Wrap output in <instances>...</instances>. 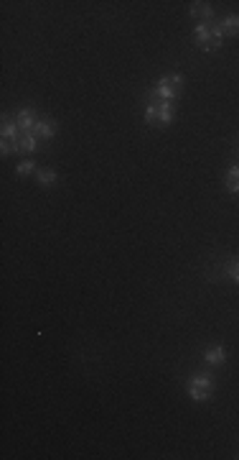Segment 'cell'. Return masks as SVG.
<instances>
[{
  "label": "cell",
  "mask_w": 239,
  "mask_h": 460,
  "mask_svg": "<svg viewBox=\"0 0 239 460\" xmlns=\"http://www.w3.org/2000/svg\"><path fill=\"white\" fill-rule=\"evenodd\" d=\"M191 13L196 15V18H198V15H201V18H211L214 10H211L209 3H193V5H191Z\"/></svg>",
  "instance_id": "obj_11"
},
{
  "label": "cell",
  "mask_w": 239,
  "mask_h": 460,
  "mask_svg": "<svg viewBox=\"0 0 239 460\" xmlns=\"http://www.w3.org/2000/svg\"><path fill=\"white\" fill-rule=\"evenodd\" d=\"M227 189L229 192H239V166H232L227 174Z\"/></svg>",
  "instance_id": "obj_9"
},
{
  "label": "cell",
  "mask_w": 239,
  "mask_h": 460,
  "mask_svg": "<svg viewBox=\"0 0 239 460\" xmlns=\"http://www.w3.org/2000/svg\"><path fill=\"white\" fill-rule=\"evenodd\" d=\"M181 84H183V77H181V75L163 77V79L158 82V87H155V92H158L160 97H165V100H173V97L178 95V90H181Z\"/></svg>",
  "instance_id": "obj_2"
},
{
  "label": "cell",
  "mask_w": 239,
  "mask_h": 460,
  "mask_svg": "<svg viewBox=\"0 0 239 460\" xmlns=\"http://www.w3.org/2000/svg\"><path fill=\"white\" fill-rule=\"evenodd\" d=\"M10 149H13V146H10V138H3V146H0V151H3V156H5V153H10Z\"/></svg>",
  "instance_id": "obj_18"
},
{
  "label": "cell",
  "mask_w": 239,
  "mask_h": 460,
  "mask_svg": "<svg viewBox=\"0 0 239 460\" xmlns=\"http://www.w3.org/2000/svg\"><path fill=\"white\" fill-rule=\"evenodd\" d=\"M222 36H224V33H222V28H216V31L211 33V39L204 44V51H216L219 46H222Z\"/></svg>",
  "instance_id": "obj_10"
},
{
  "label": "cell",
  "mask_w": 239,
  "mask_h": 460,
  "mask_svg": "<svg viewBox=\"0 0 239 460\" xmlns=\"http://www.w3.org/2000/svg\"><path fill=\"white\" fill-rule=\"evenodd\" d=\"M15 133H18V123L5 120L3 123V138H15Z\"/></svg>",
  "instance_id": "obj_16"
},
{
  "label": "cell",
  "mask_w": 239,
  "mask_h": 460,
  "mask_svg": "<svg viewBox=\"0 0 239 460\" xmlns=\"http://www.w3.org/2000/svg\"><path fill=\"white\" fill-rule=\"evenodd\" d=\"M204 358L211 363V366H219V363H224V348L222 345H209L206 348V353H204Z\"/></svg>",
  "instance_id": "obj_3"
},
{
  "label": "cell",
  "mask_w": 239,
  "mask_h": 460,
  "mask_svg": "<svg viewBox=\"0 0 239 460\" xmlns=\"http://www.w3.org/2000/svg\"><path fill=\"white\" fill-rule=\"evenodd\" d=\"M33 169H36L33 161H23V164H18V174H21V176H28Z\"/></svg>",
  "instance_id": "obj_17"
},
{
  "label": "cell",
  "mask_w": 239,
  "mask_h": 460,
  "mask_svg": "<svg viewBox=\"0 0 239 460\" xmlns=\"http://www.w3.org/2000/svg\"><path fill=\"white\" fill-rule=\"evenodd\" d=\"M36 136H41V138H51V136H56V123H51V120H36Z\"/></svg>",
  "instance_id": "obj_4"
},
{
  "label": "cell",
  "mask_w": 239,
  "mask_h": 460,
  "mask_svg": "<svg viewBox=\"0 0 239 460\" xmlns=\"http://www.w3.org/2000/svg\"><path fill=\"white\" fill-rule=\"evenodd\" d=\"M211 391H214V379H211L209 374H198V376H193V379L189 381V396H191L193 401L209 399Z\"/></svg>",
  "instance_id": "obj_1"
},
{
  "label": "cell",
  "mask_w": 239,
  "mask_h": 460,
  "mask_svg": "<svg viewBox=\"0 0 239 460\" xmlns=\"http://www.w3.org/2000/svg\"><path fill=\"white\" fill-rule=\"evenodd\" d=\"M171 120H173V105L160 102V123H171Z\"/></svg>",
  "instance_id": "obj_14"
},
{
  "label": "cell",
  "mask_w": 239,
  "mask_h": 460,
  "mask_svg": "<svg viewBox=\"0 0 239 460\" xmlns=\"http://www.w3.org/2000/svg\"><path fill=\"white\" fill-rule=\"evenodd\" d=\"M219 28H222V33H227V36H237L239 33V15H227L224 23Z\"/></svg>",
  "instance_id": "obj_6"
},
{
  "label": "cell",
  "mask_w": 239,
  "mask_h": 460,
  "mask_svg": "<svg viewBox=\"0 0 239 460\" xmlns=\"http://www.w3.org/2000/svg\"><path fill=\"white\" fill-rule=\"evenodd\" d=\"M227 274H229L232 281H237V284H239V258H232L227 263Z\"/></svg>",
  "instance_id": "obj_15"
},
{
  "label": "cell",
  "mask_w": 239,
  "mask_h": 460,
  "mask_svg": "<svg viewBox=\"0 0 239 460\" xmlns=\"http://www.w3.org/2000/svg\"><path fill=\"white\" fill-rule=\"evenodd\" d=\"M36 146H39V141H36V136H31V133L15 138V151H36Z\"/></svg>",
  "instance_id": "obj_5"
},
{
  "label": "cell",
  "mask_w": 239,
  "mask_h": 460,
  "mask_svg": "<svg viewBox=\"0 0 239 460\" xmlns=\"http://www.w3.org/2000/svg\"><path fill=\"white\" fill-rule=\"evenodd\" d=\"M53 182H56V171H48V169L39 171V184H41V187H48V184H53Z\"/></svg>",
  "instance_id": "obj_12"
},
{
  "label": "cell",
  "mask_w": 239,
  "mask_h": 460,
  "mask_svg": "<svg viewBox=\"0 0 239 460\" xmlns=\"http://www.w3.org/2000/svg\"><path fill=\"white\" fill-rule=\"evenodd\" d=\"M209 39H211V31H209L204 23H198V26H196V41H198L201 46H204Z\"/></svg>",
  "instance_id": "obj_13"
},
{
  "label": "cell",
  "mask_w": 239,
  "mask_h": 460,
  "mask_svg": "<svg viewBox=\"0 0 239 460\" xmlns=\"http://www.w3.org/2000/svg\"><path fill=\"white\" fill-rule=\"evenodd\" d=\"M15 123H18V128H21V131H28V128L36 126V118H33L31 110H21V113H18V118H15Z\"/></svg>",
  "instance_id": "obj_7"
},
{
  "label": "cell",
  "mask_w": 239,
  "mask_h": 460,
  "mask_svg": "<svg viewBox=\"0 0 239 460\" xmlns=\"http://www.w3.org/2000/svg\"><path fill=\"white\" fill-rule=\"evenodd\" d=\"M158 120H160V105L150 102L148 110H145V123H148V126H155Z\"/></svg>",
  "instance_id": "obj_8"
}]
</instances>
